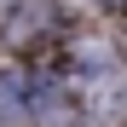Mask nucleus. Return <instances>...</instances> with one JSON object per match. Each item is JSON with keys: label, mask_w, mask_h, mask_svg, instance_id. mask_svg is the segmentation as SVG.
Segmentation results:
<instances>
[{"label": "nucleus", "mask_w": 127, "mask_h": 127, "mask_svg": "<svg viewBox=\"0 0 127 127\" xmlns=\"http://www.w3.org/2000/svg\"><path fill=\"white\" fill-rule=\"evenodd\" d=\"M98 12H110V17H121V12H127V0H98Z\"/></svg>", "instance_id": "f257e3e1"}, {"label": "nucleus", "mask_w": 127, "mask_h": 127, "mask_svg": "<svg viewBox=\"0 0 127 127\" xmlns=\"http://www.w3.org/2000/svg\"><path fill=\"white\" fill-rule=\"evenodd\" d=\"M6 6H12V0H0V12H6Z\"/></svg>", "instance_id": "f03ea898"}]
</instances>
